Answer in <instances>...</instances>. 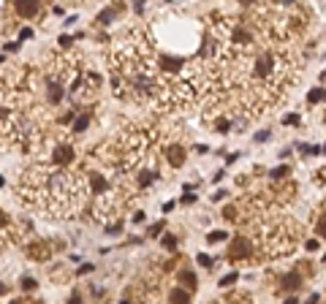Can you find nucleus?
<instances>
[{
  "label": "nucleus",
  "mask_w": 326,
  "mask_h": 304,
  "mask_svg": "<svg viewBox=\"0 0 326 304\" xmlns=\"http://www.w3.org/2000/svg\"><path fill=\"white\" fill-rule=\"evenodd\" d=\"M22 190L28 201H38L44 207L55 209V212H71L77 209L84 198V180L79 174L68 171H52V168H33L25 174Z\"/></svg>",
  "instance_id": "nucleus-1"
},
{
  "label": "nucleus",
  "mask_w": 326,
  "mask_h": 304,
  "mask_svg": "<svg viewBox=\"0 0 326 304\" xmlns=\"http://www.w3.org/2000/svg\"><path fill=\"white\" fill-rule=\"evenodd\" d=\"M71 158H74V147H71V144L55 147V163H68Z\"/></svg>",
  "instance_id": "nucleus-2"
},
{
  "label": "nucleus",
  "mask_w": 326,
  "mask_h": 304,
  "mask_svg": "<svg viewBox=\"0 0 326 304\" xmlns=\"http://www.w3.org/2000/svg\"><path fill=\"white\" fill-rule=\"evenodd\" d=\"M169 302H171V304H190V293H187V290H182V288H171Z\"/></svg>",
  "instance_id": "nucleus-3"
},
{
  "label": "nucleus",
  "mask_w": 326,
  "mask_h": 304,
  "mask_svg": "<svg viewBox=\"0 0 326 304\" xmlns=\"http://www.w3.org/2000/svg\"><path fill=\"white\" fill-rule=\"evenodd\" d=\"M16 14L19 16H35L38 14V3H16Z\"/></svg>",
  "instance_id": "nucleus-4"
},
{
  "label": "nucleus",
  "mask_w": 326,
  "mask_h": 304,
  "mask_svg": "<svg viewBox=\"0 0 326 304\" xmlns=\"http://www.w3.org/2000/svg\"><path fill=\"white\" fill-rule=\"evenodd\" d=\"M49 101H52V104H57V101H62V84L57 82H49Z\"/></svg>",
  "instance_id": "nucleus-5"
},
{
  "label": "nucleus",
  "mask_w": 326,
  "mask_h": 304,
  "mask_svg": "<svg viewBox=\"0 0 326 304\" xmlns=\"http://www.w3.org/2000/svg\"><path fill=\"white\" fill-rule=\"evenodd\" d=\"M117 16V8H104L101 14H98V25H111Z\"/></svg>",
  "instance_id": "nucleus-6"
},
{
  "label": "nucleus",
  "mask_w": 326,
  "mask_h": 304,
  "mask_svg": "<svg viewBox=\"0 0 326 304\" xmlns=\"http://www.w3.org/2000/svg\"><path fill=\"white\" fill-rule=\"evenodd\" d=\"M248 250H250V244L245 242V239H236V242H234V247H231V256H234V258H239V256H245Z\"/></svg>",
  "instance_id": "nucleus-7"
},
{
  "label": "nucleus",
  "mask_w": 326,
  "mask_h": 304,
  "mask_svg": "<svg viewBox=\"0 0 326 304\" xmlns=\"http://www.w3.org/2000/svg\"><path fill=\"white\" fill-rule=\"evenodd\" d=\"M280 283H283V288H299V285H302V277L299 274H285Z\"/></svg>",
  "instance_id": "nucleus-8"
},
{
  "label": "nucleus",
  "mask_w": 326,
  "mask_h": 304,
  "mask_svg": "<svg viewBox=\"0 0 326 304\" xmlns=\"http://www.w3.org/2000/svg\"><path fill=\"white\" fill-rule=\"evenodd\" d=\"M87 125H90V114H82L79 120H74V133H82V131H87Z\"/></svg>",
  "instance_id": "nucleus-9"
},
{
  "label": "nucleus",
  "mask_w": 326,
  "mask_h": 304,
  "mask_svg": "<svg viewBox=\"0 0 326 304\" xmlns=\"http://www.w3.org/2000/svg\"><path fill=\"white\" fill-rule=\"evenodd\" d=\"M169 160H171V166H180L182 163V150L180 147H171V150H169Z\"/></svg>",
  "instance_id": "nucleus-10"
},
{
  "label": "nucleus",
  "mask_w": 326,
  "mask_h": 304,
  "mask_svg": "<svg viewBox=\"0 0 326 304\" xmlns=\"http://www.w3.org/2000/svg\"><path fill=\"white\" fill-rule=\"evenodd\" d=\"M180 280H182V283H187L190 288H196V274H193V272H182Z\"/></svg>",
  "instance_id": "nucleus-11"
},
{
  "label": "nucleus",
  "mask_w": 326,
  "mask_h": 304,
  "mask_svg": "<svg viewBox=\"0 0 326 304\" xmlns=\"http://www.w3.org/2000/svg\"><path fill=\"white\" fill-rule=\"evenodd\" d=\"M226 236H229V234H226V231H212V234L207 236V242H223Z\"/></svg>",
  "instance_id": "nucleus-12"
},
{
  "label": "nucleus",
  "mask_w": 326,
  "mask_h": 304,
  "mask_svg": "<svg viewBox=\"0 0 326 304\" xmlns=\"http://www.w3.org/2000/svg\"><path fill=\"white\" fill-rule=\"evenodd\" d=\"M296 150L305 152V155H318V152H321L318 147H307V144H296Z\"/></svg>",
  "instance_id": "nucleus-13"
},
{
  "label": "nucleus",
  "mask_w": 326,
  "mask_h": 304,
  "mask_svg": "<svg viewBox=\"0 0 326 304\" xmlns=\"http://www.w3.org/2000/svg\"><path fill=\"white\" fill-rule=\"evenodd\" d=\"M324 98H326V92L321 90V87H315V90L310 92V101H312V104H315V101H324Z\"/></svg>",
  "instance_id": "nucleus-14"
},
{
  "label": "nucleus",
  "mask_w": 326,
  "mask_h": 304,
  "mask_svg": "<svg viewBox=\"0 0 326 304\" xmlns=\"http://www.w3.org/2000/svg\"><path fill=\"white\" fill-rule=\"evenodd\" d=\"M35 285H38L35 280H30V277H22V288H25V290H33Z\"/></svg>",
  "instance_id": "nucleus-15"
},
{
  "label": "nucleus",
  "mask_w": 326,
  "mask_h": 304,
  "mask_svg": "<svg viewBox=\"0 0 326 304\" xmlns=\"http://www.w3.org/2000/svg\"><path fill=\"white\" fill-rule=\"evenodd\" d=\"M163 244H166L169 250H174V247H177V239H174L171 234H166V236H163Z\"/></svg>",
  "instance_id": "nucleus-16"
},
{
  "label": "nucleus",
  "mask_w": 326,
  "mask_h": 304,
  "mask_svg": "<svg viewBox=\"0 0 326 304\" xmlns=\"http://www.w3.org/2000/svg\"><path fill=\"white\" fill-rule=\"evenodd\" d=\"M285 174H288V168H285V166H278L275 171H272V177H275V180H280V177H285Z\"/></svg>",
  "instance_id": "nucleus-17"
},
{
  "label": "nucleus",
  "mask_w": 326,
  "mask_h": 304,
  "mask_svg": "<svg viewBox=\"0 0 326 304\" xmlns=\"http://www.w3.org/2000/svg\"><path fill=\"white\" fill-rule=\"evenodd\" d=\"M199 263L209 269V266H212V258H209V256H204V253H202V256H199Z\"/></svg>",
  "instance_id": "nucleus-18"
},
{
  "label": "nucleus",
  "mask_w": 326,
  "mask_h": 304,
  "mask_svg": "<svg viewBox=\"0 0 326 304\" xmlns=\"http://www.w3.org/2000/svg\"><path fill=\"white\" fill-rule=\"evenodd\" d=\"M234 280H236V272H231V274H226L220 280V285H229V283H234Z\"/></svg>",
  "instance_id": "nucleus-19"
},
{
  "label": "nucleus",
  "mask_w": 326,
  "mask_h": 304,
  "mask_svg": "<svg viewBox=\"0 0 326 304\" xmlns=\"http://www.w3.org/2000/svg\"><path fill=\"white\" fill-rule=\"evenodd\" d=\"M318 234L326 236V217H321V220H318Z\"/></svg>",
  "instance_id": "nucleus-20"
},
{
  "label": "nucleus",
  "mask_w": 326,
  "mask_h": 304,
  "mask_svg": "<svg viewBox=\"0 0 326 304\" xmlns=\"http://www.w3.org/2000/svg\"><path fill=\"white\" fill-rule=\"evenodd\" d=\"M266 138H269V133H266V131H261V133H256V141H266Z\"/></svg>",
  "instance_id": "nucleus-21"
},
{
  "label": "nucleus",
  "mask_w": 326,
  "mask_h": 304,
  "mask_svg": "<svg viewBox=\"0 0 326 304\" xmlns=\"http://www.w3.org/2000/svg\"><path fill=\"white\" fill-rule=\"evenodd\" d=\"M68 304H82V296H71V302Z\"/></svg>",
  "instance_id": "nucleus-22"
},
{
  "label": "nucleus",
  "mask_w": 326,
  "mask_h": 304,
  "mask_svg": "<svg viewBox=\"0 0 326 304\" xmlns=\"http://www.w3.org/2000/svg\"><path fill=\"white\" fill-rule=\"evenodd\" d=\"M305 304H318V296H310V299H307Z\"/></svg>",
  "instance_id": "nucleus-23"
},
{
  "label": "nucleus",
  "mask_w": 326,
  "mask_h": 304,
  "mask_svg": "<svg viewBox=\"0 0 326 304\" xmlns=\"http://www.w3.org/2000/svg\"><path fill=\"white\" fill-rule=\"evenodd\" d=\"M285 304H296V299H288V302H285Z\"/></svg>",
  "instance_id": "nucleus-24"
},
{
  "label": "nucleus",
  "mask_w": 326,
  "mask_h": 304,
  "mask_svg": "<svg viewBox=\"0 0 326 304\" xmlns=\"http://www.w3.org/2000/svg\"><path fill=\"white\" fill-rule=\"evenodd\" d=\"M11 304H22V302H11Z\"/></svg>",
  "instance_id": "nucleus-25"
}]
</instances>
